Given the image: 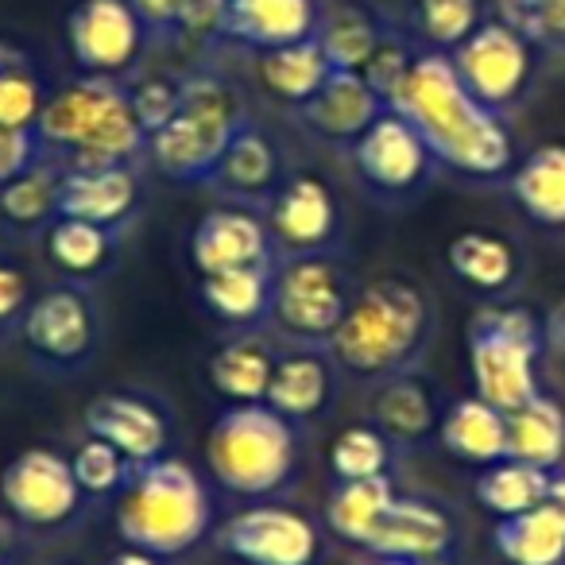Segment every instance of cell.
Segmentation results:
<instances>
[{
  "mask_svg": "<svg viewBox=\"0 0 565 565\" xmlns=\"http://www.w3.org/2000/svg\"><path fill=\"white\" fill-rule=\"evenodd\" d=\"M387 109L407 117L434 159L465 179H503L515 171V136L508 120L465 89L446 51H418Z\"/></svg>",
  "mask_w": 565,
  "mask_h": 565,
  "instance_id": "1",
  "label": "cell"
},
{
  "mask_svg": "<svg viewBox=\"0 0 565 565\" xmlns=\"http://www.w3.org/2000/svg\"><path fill=\"white\" fill-rule=\"evenodd\" d=\"M434 326L438 315L430 295L403 275H384L353 295L338 333L326 341V353L345 376L384 384L399 372L418 369L430 349Z\"/></svg>",
  "mask_w": 565,
  "mask_h": 565,
  "instance_id": "2",
  "label": "cell"
},
{
  "mask_svg": "<svg viewBox=\"0 0 565 565\" xmlns=\"http://www.w3.org/2000/svg\"><path fill=\"white\" fill-rule=\"evenodd\" d=\"M35 132L66 174L136 167L151 143L117 78H82L51 94Z\"/></svg>",
  "mask_w": 565,
  "mask_h": 565,
  "instance_id": "3",
  "label": "cell"
},
{
  "mask_svg": "<svg viewBox=\"0 0 565 565\" xmlns=\"http://www.w3.org/2000/svg\"><path fill=\"white\" fill-rule=\"evenodd\" d=\"M213 526V503L202 477L186 461L140 465L120 492L117 531L132 550L156 557H179L194 550Z\"/></svg>",
  "mask_w": 565,
  "mask_h": 565,
  "instance_id": "4",
  "label": "cell"
},
{
  "mask_svg": "<svg viewBox=\"0 0 565 565\" xmlns=\"http://www.w3.org/2000/svg\"><path fill=\"white\" fill-rule=\"evenodd\" d=\"M205 465L225 492L264 500L291 484L299 434L291 418H282L267 403H233L225 415H217L205 438Z\"/></svg>",
  "mask_w": 565,
  "mask_h": 565,
  "instance_id": "5",
  "label": "cell"
},
{
  "mask_svg": "<svg viewBox=\"0 0 565 565\" xmlns=\"http://www.w3.org/2000/svg\"><path fill=\"white\" fill-rule=\"evenodd\" d=\"M248 109L228 82L213 74L182 78V109L148 143V159L174 182H205L210 186L225 159L233 136L244 128Z\"/></svg>",
  "mask_w": 565,
  "mask_h": 565,
  "instance_id": "6",
  "label": "cell"
},
{
  "mask_svg": "<svg viewBox=\"0 0 565 565\" xmlns=\"http://www.w3.org/2000/svg\"><path fill=\"white\" fill-rule=\"evenodd\" d=\"M550 349L546 322L526 307H484L469 326V372L484 403L503 415L542 392L539 364Z\"/></svg>",
  "mask_w": 565,
  "mask_h": 565,
  "instance_id": "7",
  "label": "cell"
},
{
  "mask_svg": "<svg viewBox=\"0 0 565 565\" xmlns=\"http://www.w3.org/2000/svg\"><path fill=\"white\" fill-rule=\"evenodd\" d=\"M353 295V279L330 252L287 256L275 271L267 322L299 345H326L338 333L341 318L349 315Z\"/></svg>",
  "mask_w": 565,
  "mask_h": 565,
  "instance_id": "8",
  "label": "cell"
},
{
  "mask_svg": "<svg viewBox=\"0 0 565 565\" xmlns=\"http://www.w3.org/2000/svg\"><path fill=\"white\" fill-rule=\"evenodd\" d=\"M457 78L480 105L508 117L526 102L534 82V43L508 20H484L461 47L449 51Z\"/></svg>",
  "mask_w": 565,
  "mask_h": 565,
  "instance_id": "9",
  "label": "cell"
},
{
  "mask_svg": "<svg viewBox=\"0 0 565 565\" xmlns=\"http://www.w3.org/2000/svg\"><path fill=\"white\" fill-rule=\"evenodd\" d=\"M82 495L86 492L74 477L71 457L55 449H24L0 472V500L9 508L12 523L35 526V531H55L71 523L82 508Z\"/></svg>",
  "mask_w": 565,
  "mask_h": 565,
  "instance_id": "10",
  "label": "cell"
},
{
  "mask_svg": "<svg viewBox=\"0 0 565 565\" xmlns=\"http://www.w3.org/2000/svg\"><path fill=\"white\" fill-rule=\"evenodd\" d=\"M66 43L86 78L125 82L148 55L151 35L128 0H82L66 17Z\"/></svg>",
  "mask_w": 565,
  "mask_h": 565,
  "instance_id": "11",
  "label": "cell"
},
{
  "mask_svg": "<svg viewBox=\"0 0 565 565\" xmlns=\"http://www.w3.org/2000/svg\"><path fill=\"white\" fill-rule=\"evenodd\" d=\"M221 554L241 565H315L322 554L318 526L302 511L282 503L244 508L213 534Z\"/></svg>",
  "mask_w": 565,
  "mask_h": 565,
  "instance_id": "12",
  "label": "cell"
},
{
  "mask_svg": "<svg viewBox=\"0 0 565 565\" xmlns=\"http://www.w3.org/2000/svg\"><path fill=\"white\" fill-rule=\"evenodd\" d=\"M356 174L364 179V186L376 190L384 198H407L430 182V174L438 171V159L426 148V140L418 136V128L407 117H399L395 109H387L361 140L349 148Z\"/></svg>",
  "mask_w": 565,
  "mask_h": 565,
  "instance_id": "13",
  "label": "cell"
},
{
  "mask_svg": "<svg viewBox=\"0 0 565 565\" xmlns=\"http://www.w3.org/2000/svg\"><path fill=\"white\" fill-rule=\"evenodd\" d=\"M267 228L275 236V248L287 256L330 252L341 233V210L330 182L307 171L291 174L267 205Z\"/></svg>",
  "mask_w": 565,
  "mask_h": 565,
  "instance_id": "14",
  "label": "cell"
},
{
  "mask_svg": "<svg viewBox=\"0 0 565 565\" xmlns=\"http://www.w3.org/2000/svg\"><path fill=\"white\" fill-rule=\"evenodd\" d=\"M24 341L40 361L55 369H78L97 349L94 302L74 287H51L24 310Z\"/></svg>",
  "mask_w": 565,
  "mask_h": 565,
  "instance_id": "15",
  "label": "cell"
},
{
  "mask_svg": "<svg viewBox=\"0 0 565 565\" xmlns=\"http://www.w3.org/2000/svg\"><path fill=\"white\" fill-rule=\"evenodd\" d=\"M190 264L198 275L236 271V267H279L275 236L256 213L221 205L210 210L190 233Z\"/></svg>",
  "mask_w": 565,
  "mask_h": 565,
  "instance_id": "16",
  "label": "cell"
},
{
  "mask_svg": "<svg viewBox=\"0 0 565 565\" xmlns=\"http://www.w3.org/2000/svg\"><path fill=\"white\" fill-rule=\"evenodd\" d=\"M457 546V523L441 503L426 495H395L369 539L372 557H403L418 565H441Z\"/></svg>",
  "mask_w": 565,
  "mask_h": 565,
  "instance_id": "17",
  "label": "cell"
},
{
  "mask_svg": "<svg viewBox=\"0 0 565 565\" xmlns=\"http://www.w3.org/2000/svg\"><path fill=\"white\" fill-rule=\"evenodd\" d=\"M86 430L94 438H105L109 446H117L136 469L163 461L167 446H171V423H167L163 411L128 392H105L97 399H89Z\"/></svg>",
  "mask_w": 565,
  "mask_h": 565,
  "instance_id": "18",
  "label": "cell"
},
{
  "mask_svg": "<svg viewBox=\"0 0 565 565\" xmlns=\"http://www.w3.org/2000/svg\"><path fill=\"white\" fill-rule=\"evenodd\" d=\"M295 113L310 128V136H318L326 143H338V148H353L387 113V102L364 82V74L333 71V78Z\"/></svg>",
  "mask_w": 565,
  "mask_h": 565,
  "instance_id": "19",
  "label": "cell"
},
{
  "mask_svg": "<svg viewBox=\"0 0 565 565\" xmlns=\"http://www.w3.org/2000/svg\"><path fill=\"white\" fill-rule=\"evenodd\" d=\"M322 17L326 12L318 0H228L225 40L259 55V51L315 40Z\"/></svg>",
  "mask_w": 565,
  "mask_h": 565,
  "instance_id": "20",
  "label": "cell"
},
{
  "mask_svg": "<svg viewBox=\"0 0 565 565\" xmlns=\"http://www.w3.org/2000/svg\"><path fill=\"white\" fill-rule=\"evenodd\" d=\"M282 159L275 140L256 125V120H244V128L233 136L225 159H221L217 174H213L210 186L221 194L236 198L244 205H271V198L282 186Z\"/></svg>",
  "mask_w": 565,
  "mask_h": 565,
  "instance_id": "21",
  "label": "cell"
},
{
  "mask_svg": "<svg viewBox=\"0 0 565 565\" xmlns=\"http://www.w3.org/2000/svg\"><path fill=\"white\" fill-rule=\"evenodd\" d=\"M338 364L330 353L318 349H295L282 353L275 364L271 387H267V407L279 411L291 423H315L330 411L333 392H338Z\"/></svg>",
  "mask_w": 565,
  "mask_h": 565,
  "instance_id": "22",
  "label": "cell"
},
{
  "mask_svg": "<svg viewBox=\"0 0 565 565\" xmlns=\"http://www.w3.org/2000/svg\"><path fill=\"white\" fill-rule=\"evenodd\" d=\"M140 205V182L136 167H113V171H86L66 174L58 190V217L89 221V225L117 228Z\"/></svg>",
  "mask_w": 565,
  "mask_h": 565,
  "instance_id": "23",
  "label": "cell"
},
{
  "mask_svg": "<svg viewBox=\"0 0 565 565\" xmlns=\"http://www.w3.org/2000/svg\"><path fill=\"white\" fill-rule=\"evenodd\" d=\"M441 415L446 411H438V392L430 387V380L418 376V369L384 380L376 392V407H372V423L395 446H418L426 438H438Z\"/></svg>",
  "mask_w": 565,
  "mask_h": 565,
  "instance_id": "24",
  "label": "cell"
},
{
  "mask_svg": "<svg viewBox=\"0 0 565 565\" xmlns=\"http://www.w3.org/2000/svg\"><path fill=\"white\" fill-rule=\"evenodd\" d=\"M446 264L465 287L480 295H503L511 291L523 275V256L515 241L492 228H465L446 244Z\"/></svg>",
  "mask_w": 565,
  "mask_h": 565,
  "instance_id": "25",
  "label": "cell"
},
{
  "mask_svg": "<svg viewBox=\"0 0 565 565\" xmlns=\"http://www.w3.org/2000/svg\"><path fill=\"white\" fill-rule=\"evenodd\" d=\"M438 441L446 454H454L465 465H488L508 457V415L480 395H465V399L449 403L438 426Z\"/></svg>",
  "mask_w": 565,
  "mask_h": 565,
  "instance_id": "26",
  "label": "cell"
},
{
  "mask_svg": "<svg viewBox=\"0 0 565 565\" xmlns=\"http://www.w3.org/2000/svg\"><path fill=\"white\" fill-rule=\"evenodd\" d=\"M515 205L542 228H565V143H539L508 174Z\"/></svg>",
  "mask_w": 565,
  "mask_h": 565,
  "instance_id": "27",
  "label": "cell"
},
{
  "mask_svg": "<svg viewBox=\"0 0 565 565\" xmlns=\"http://www.w3.org/2000/svg\"><path fill=\"white\" fill-rule=\"evenodd\" d=\"M256 74L275 102L291 105V109H302V105L333 78V63L326 58L322 43H318V35H315V40L291 43V47L259 51Z\"/></svg>",
  "mask_w": 565,
  "mask_h": 565,
  "instance_id": "28",
  "label": "cell"
},
{
  "mask_svg": "<svg viewBox=\"0 0 565 565\" xmlns=\"http://www.w3.org/2000/svg\"><path fill=\"white\" fill-rule=\"evenodd\" d=\"M492 550L508 565H565V515L554 503L495 519Z\"/></svg>",
  "mask_w": 565,
  "mask_h": 565,
  "instance_id": "29",
  "label": "cell"
},
{
  "mask_svg": "<svg viewBox=\"0 0 565 565\" xmlns=\"http://www.w3.org/2000/svg\"><path fill=\"white\" fill-rule=\"evenodd\" d=\"M508 457L562 472L565 465V407L550 392L508 415Z\"/></svg>",
  "mask_w": 565,
  "mask_h": 565,
  "instance_id": "30",
  "label": "cell"
},
{
  "mask_svg": "<svg viewBox=\"0 0 565 565\" xmlns=\"http://www.w3.org/2000/svg\"><path fill=\"white\" fill-rule=\"evenodd\" d=\"M279 267H236V271L202 275V302L213 318L248 330L271 315V287Z\"/></svg>",
  "mask_w": 565,
  "mask_h": 565,
  "instance_id": "31",
  "label": "cell"
},
{
  "mask_svg": "<svg viewBox=\"0 0 565 565\" xmlns=\"http://www.w3.org/2000/svg\"><path fill=\"white\" fill-rule=\"evenodd\" d=\"M275 349L259 338H236L210 356V387L228 403H267V387L275 376Z\"/></svg>",
  "mask_w": 565,
  "mask_h": 565,
  "instance_id": "32",
  "label": "cell"
},
{
  "mask_svg": "<svg viewBox=\"0 0 565 565\" xmlns=\"http://www.w3.org/2000/svg\"><path fill=\"white\" fill-rule=\"evenodd\" d=\"M395 480L392 472L369 480H338L326 500V526L349 546H369L372 531L384 519V511L395 503Z\"/></svg>",
  "mask_w": 565,
  "mask_h": 565,
  "instance_id": "33",
  "label": "cell"
},
{
  "mask_svg": "<svg viewBox=\"0 0 565 565\" xmlns=\"http://www.w3.org/2000/svg\"><path fill=\"white\" fill-rule=\"evenodd\" d=\"M557 472L539 469V465L515 461V457H503V461L480 469L477 484H472V495L477 503L495 519H511L523 515V511L539 508V503L550 500V488H554Z\"/></svg>",
  "mask_w": 565,
  "mask_h": 565,
  "instance_id": "34",
  "label": "cell"
},
{
  "mask_svg": "<svg viewBox=\"0 0 565 565\" xmlns=\"http://www.w3.org/2000/svg\"><path fill=\"white\" fill-rule=\"evenodd\" d=\"M58 190H63V167L55 159H43L0 190V221H9L17 233L51 228V221L58 217Z\"/></svg>",
  "mask_w": 565,
  "mask_h": 565,
  "instance_id": "35",
  "label": "cell"
},
{
  "mask_svg": "<svg viewBox=\"0 0 565 565\" xmlns=\"http://www.w3.org/2000/svg\"><path fill=\"white\" fill-rule=\"evenodd\" d=\"M384 35L387 28L369 9H361V4H341V9L326 12L322 28H318V43H322L333 71H353V74H361L369 66V58L384 43Z\"/></svg>",
  "mask_w": 565,
  "mask_h": 565,
  "instance_id": "36",
  "label": "cell"
},
{
  "mask_svg": "<svg viewBox=\"0 0 565 565\" xmlns=\"http://www.w3.org/2000/svg\"><path fill=\"white\" fill-rule=\"evenodd\" d=\"M47 252L63 275H71V279H94L117 256V233L105 225H89V221L58 217L47 228Z\"/></svg>",
  "mask_w": 565,
  "mask_h": 565,
  "instance_id": "37",
  "label": "cell"
},
{
  "mask_svg": "<svg viewBox=\"0 0 565 565\" xmlns=\"http://www.w3.org/2000/svg\"><path fill=\"white\" fill-rule=\"evenodd\" d=\"M47 109L35 63L17 43L0 40V128H35Z\"/></svg>",
  "mask_w": 565,
  "mask_h": 565,
  "instance_id": "38",
  "label": "cell"
},
{
  "mask_svg": "<svg viewBox=\"0 0 565 565\" xmlns=\"http://www.w3.org/2000/svg\"><path fill=\"white\" fill-rule=\"evenodd\" d=\"M395 461V441L376 423H356L333 438L330 469L338 480H369L384 477Z\"/></svg>",
  "mask_w": 565,
  "mask_h": 565,
  "instance_id": "39",
  "label": "cell"
},
{
  "mask_svg": "<svg viewBox=\"0 0 565 565\" xmlns=\"http://www.w3.org/2000/svg\"><path fill=\"white\" fill-rule=\"evenodd\" d=\"M415 32L430 51H454L488 20L484 0H415Z\"/></svg>",
  "mask_w": 565,
  "mask_h": 565,
  "instance_id": "40",
  "label": "cell"
},
{
  "mask_svg": "<svg viewBox=\"0 0 565 565\" xmlns=\"http://www.w3.org/2000/svg\"><path fill=\"white\" fill-rule=\"evenodd\" d=\"M71 465H74V477H78L82 492L94 495V500L120 495L128 488V480H132V472H136V465L128 461L117 446H109L105 438H94V434H89V438L74 449Z\"/></svg>",
  "mask_w": 565,
  "mask_h": 565,
  "instance_id": "41",
  "label": "cell"
},
{
  "mask_svg": "<svg viewBox=\"0 0 565 565\" xmlns=\"http://www.w3.org/2000/svg\"><path fill=\"white\" fill-rule=\"evenodd\" d=\"M500 20L519 28L534 47L565 55V0H500Z\"/></svg>",
  "mask_w": 565,
  "mask_h": 565,
  "instance_id": "42",
  "label": "cell"
},
{
  "mask_svg": "<svg viewBox=\"0 0 565 565\" xmlns=\"http://www.w3.org/2000/svg\"><path fill=\"white\" fill-rule=\"evenodd\" d=\"M128 102H132V113L140 120V128L148 132V140L167 128L174 120V113L182 109V82L167 78V74H148L136 86H128Z\"/></svg>",
  "mask_w": 565,
  "mask_h": 565,
  "instance_id": "43",
  "label": "cell"
},
{
  "mask_svg": "<svg viewBox=\"0 0 565 565\" xmlns=\"http://www.w3.org/2000/svg\"><path fill=\"white\" fill-rule=\"evenodd\" d=\"M415 58H418V51H411L407 40H403L399 32H392V28H387L384 43H380L376 55L369 58V66H364L361 74H364V82H369V86L376 89V94L384 97L387 105H392V97L399 94V86L407 82Z\"/></svg>",
  "mask_w": 565,
  "mask_h": 565,
  "instance_id": "44",
  "label": "cell"
},
{
  "mask_svg": "<svg viewBox=\"0 0 565 565\" xmlns=\"http://www.w3.org/2000/svg\"><path fill=\"white\" fill-rule=\"evenodd\" d=\"M43 159L51 156L35 128H0V190L24 171H32L35 163H43Z\"/></svg>",
  "mask_w": 565,
  "mask_h": 565,
  "instance_id": "45",
  "label": "cell"
},
{
  "mask_svg": "<svg viewBox=\"0 0 565 565\" xmlns=\"http://www.w3.org/2000/svg\"><path fill=\"white\" fill-rule=\"evenodd\" d=\"M228 0H182L179 35L186 40H225Z\"/></svg>",
  "mask_w": 565,
  "mask_h": 565,
  "instance_id": "46",
  "label": "cell"
},
{
  "mask_svg": "<svg viewBox=\"0 0 565 565\" xmlns=\"http://www.w3.org/2000/svg\"><path fill=\"white\" fill-rule=\"evenodd\" d=\"M32 287H28V275L17 264L0 259V326L24 318V310L32 307Z\"/></svg>",
  "mask_w": 565,
  "mask_h": 565,
  "instance_id": "47",
  "label": "cell"
},
{
  "mask_svg": "<svg viewBox=\"0 0 565 565\" xmlns=\"http://www.w3.org/2000/svg\"><path fill=\"white\" fill-rule=\"evenodd\" d=\"M128 4H132V12L143 20L151 40H171V35H179L182 0H128Z\"/></svg>",
  "mask_w": 565,
  "mask_h": 565,
  "instance_id": "48",
  "label": "cell"
},
{
  "mask_svg": "<svg viewBox=\"0 0 565 565\" xmlns=\"http://www.w3.org/2000/svg\"><path fill=\"white\" fill-rule=\"evenodd\" d=\"M546 338H550V349H557V353L565 356V299L557 302L554 310H550V318H546Z\"/></svg>",
  "mask_w": 565,
  "mask_h": 565,
  "instance_id": "49",
  "label": "cell"
},
{
  "mask_svg": "<svg viewBox=\"0 0 565 565\" xmlns=\"http://www.w3.org/2000/svg\"><path fill=\"white\" fill-rule=\"evenodd\" d=\"M105 565H159V557L156 554H143V550H120V554H113Z\"/></svg>",
  "mask_w": 565,
  "mask_h": 565,
  "instance_id": "50",
  "label": "cell"
},
{
  "mask_svg": "<svg viewBox=\"0 0 565 565\" xmlns=\"http://www.w3.org/2000/svg\"><path fill=\"white\" fill-rule=\"evenodd\" d=\"M9 550H12V531H9V523L0 519V565H9Z\"/></svg>",
  "mask_w": 565,
  "mask_h": 565,
  "instance_id": "51",
  "label": "cell"
},
{
  "mask_svg": "<svg viewBox=\"0 0 565 565\" xmlns=\"http://www.w3.org/2000/svg\"><path fill=\"white\" fill-rule=\"evenodd\" d=\"M376 565H418V562H403V557H376Z\"/></svg>",
  "mask_w": 565,
  "mask_h": 565,
  "instance_id": "52",
  "label": "cell"
}]
</instances>
